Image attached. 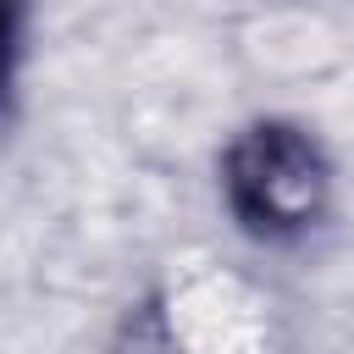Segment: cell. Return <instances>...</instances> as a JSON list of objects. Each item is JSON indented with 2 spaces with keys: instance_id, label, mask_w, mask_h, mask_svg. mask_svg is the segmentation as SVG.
<instances>
[{
  "instance_id": "cell-2",
  "label": "cell",
  "mask_w": 354,
  "mask_h": 354,
  "mask_svg": "<svg viewBox=\"0 0 354 354\" xmlns=\"http://www.w3.org/2000/svg\"><path fill=\"white\" fill-rule=\"evenodd\" d=\"M11 50H17V11L0 6V94H6V77H11Z\"/></svg>"
},
{
  "instance_id": "cell-1",
  "label": "cell",
  "mask_w": 354,
  "mask_h": 354,
  "mask_svg": "<svg viewBox=\"0 0 354 354\" xmlns=\"http://www.w3.org/2000/svg\"><path fill=\"white\" fill-rule=\"evenodd\" d=\"M221 194L254 238H299L326 216L332 166L299 122H254L227 144Z\"/></svg>"
}]
</instances>
